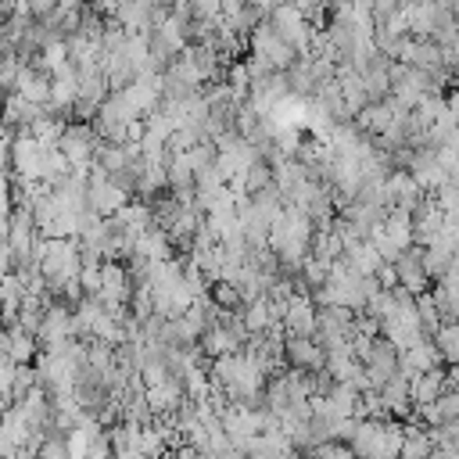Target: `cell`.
Returning a JSON list of instances; mask_svg holds the SVG:
<instances>
[{"mask_svg": "<svg viewBox=\"0 0 459 459\" xmlns=\"http://www.w3.org/2000/svg\"><path fill=\"white\" fill-rule=\"evenodd\" d=\"M265 25L276 32V39H283L298 57L308 54V39H312V22H305L298 14L294 4H280V7H269V18Z\"/></svg>", "mask_w": 459, "mask_h": 459, "instance_id": "6da1fadb", "label": "cell"}, {"mask_svg": "<svg viewBox=\"0 0 459 459\" xmlns=\"http://www.w3.org/2000/svg\"><path fill=\"white\" fill-rule=\"evenodd\" d=\"M247 43H251V54H255V57H262L273 72H287V68H290V61L298 57L283 39H276V32H273L265 22L251 29V39H247Z\"/></svg>", "mask_w": 459, "mask_h": 459, "instance_id": "7a4b0ae2", "label": "cell"}, {"mask_svg": "<svg viewBox=\"0 0 459 459\" xmlns=\"http://www.w3.org/2000/svg\"><path fill=\"white\" fill-rule=\"evenodd\" d=\"M280 326H283V337H316V308L305 290H294V298L280 316Z\"/></svg>", "mask_w": 459, "mask_h": 459, "instance_id": "3957f363", "label": "cell"}, {"mask_svg": "<svg viewBox=\"0 0 459 459\" xmlns=\"http://www.w3.org/2000/svg\"><path fill=\"white\" fill-rule=\"evenodd\" d=\"M280 351H283L287 369H301V373H316L326 362V355L316 344V337H283V348Z\"/></svg>", "mask_w": 459, "mask_h": 459, "instance_id": "277c9868", "label": "cell"}, {"mask_svg": "<svg viewBox=\"0 0 459 459\" xmlns=\"http://www.w3.org/2000/svg\"><path fill=\"white\" fill-rule=\"evenodd\" d=\"M391 269H394V283H398L405 294L416 298V294H427V290H430V280H427V273H423V265H420V247H405Z\"/></svg>", "mask_w": 459, "mask_h": 459, "instance_id": "5b68a950", "label": "cell"}, {"mask_svg": "<svg viewBox=\"0 0 459 459\" xmlns=\"http://www.w3.org/2000/svg\"><path fill=\"white\" fill-rule=\"evenodd\" d=\"M423 190L409 179V172H387L384 179V204L387 208H402V212H412L420 204Z\"/></svg>", "mask_w": 459, "mask_h": 459, "instance_id": "8992f818", "label": "cell"}, {"mask_svg": "<svg viewBox=\"0 0 459 459\" xmlns=\"http://www.w3.org/2000/svg\"><path fill=\"white\" fill-rule=\"evenodd\" d=\"M14 93H18L22 100L43 108L47 97H50V75L39 72L36 65H22V68H18V79H14Z\"/></svg>", "mask_w": 459, "mask_h": 459, "instance_id": "52a82bcc", "label": "cell"}, {"mask_svg": "<svg viewBox=\"0 0 459 459\" xmlns=\"http://www.w3.org/2000/svg\"><path fill=\"white\" fill-rule=\"evenodd\" d=\"M441 391H445V369H441V366H437V369H427V373H420V377L409 380V405H412V409L430 405Z\"/></svg>", "mask_w": 459, "mask_h": 459, "instance_id": "ba28073f", "label": "cell"}, {"mask_svg": "<svg viewBox=\"0 0 459 459\" xmlns=\"http://www.w3.org/2000/svg\"><path fill=\"white\" fill-rule=\"evenodd\" d=\"M380 233L394 244V247H412V219H409V212H402V208H387L384 212V222H380Z\"/></svg>", "mask_w": 459, "mask_h": 459, "instance_id": "9c48e42d", "label": "cell"}, {"mask_svg": "<svg viewBox=\"0 0 459 459\" xmlns=\"http://www.w3.org/2000/svg\"><path fill=\"white\" fill-rule=\"evenodd\" d=\"M430 344H434V351L441 355V362H445V366H452V362H455V344H459L455 323H441V326L430 333Z\"/></svg>", "mask_w": 459, "mask_h": 459, "instance_id": "30bf717a", "label": "cell"}, {"mask_svg": "<svg viewBox=\"0 0 459 459\" xmlns=\"http://www.w3.org/2000/svg\"><path fill=\"white\" fill-rule=\"evenodd\" d=\"M32 355H36V337H29V333H22L18 326L11 330V362L14 366H32Z\"/></svg>", "mask_w": 459, "mask_h": 459, "instance_id": "8fae6325", "label": "cell"}, {"mask_svg": "<svg viewBox=\"0 0 459 459\" xmlns=\"http://www.w3.org/2000/svg\"><path fill=\"white\" fill-rule=\"evenodd\" d=\"M36 387V369L32 366H14V380H11V402H22L29 391Z\"/></svg>", "mask_w": 459, "mask_h": 459, "instance_id": "7c38bea8", "label": "cell"}, {"mask_svg": "<svg viewBox=\"0 0 459 459\" xmlns=\"http://www.w3.org/2000/svg\"><path fill=\"white\" fill-rule=\"evenodd\" d=\"M434 409H437L441 423H455V416H459V394L455 391H441L434 398Z\"/></svg>", "mask_w": 459, "mask_h": 459, "instance_id": "4fadbf2b", "label": "cell"}, {"mask_svg": "<svg viewBox=\"0 0 459 459\" xmlns=\"http://www.w3.org/2000/svg\"><path fill=\"white\" fill-rule=\"evenodd\" d=\"M308 459H355V455L348 452V445H341V441H326V445H316V448L308 452Z\"/></svg>", "mask_w": 459, "mask_h": 459, "instance_id": "5bb4252c", "label": "cell"}, {"mask_svg": "<svg viewBox=\"0 0 459 459\" xmlns=\"http://www.w3.org/2000/svg\"><path fill=\"white\" fill-rule=\"evenodd\" d=\"M11 380H14V362L11 359H0V398L11 394ZM11 402V398H7Z\"/></svg>", "mask_w": 459, "mask_h": 459, "instance_id": "9a60e30c", "label": "cell"}, {"mask_svg": "<svg viewBox=\"0 0 459 459\" xmlns=\"http://www.w3.org/2000/svg\"><path fill=\"white\" fill-rule=\"evenodd\" d=\"M208 459H244V452H237L233 445H226V448H219V452H212Z\"/></svg>", "mask_w": 459, "mask_h": 459, "instance_id": "2e32d148", "label": "cell"}, {"mask_svg": "<svg viewBox=\"0 0 459 459\" xmlns=\"http://www.w3.org/2000/svg\"><path fill=\"white\" fill-rule=\"evenodd\" d=\"M0 100H4V93H0Z\"/></svg>", "mask_w": 459, "mask_h": 459, "instance_id": "e0dca14e", "label": "cell"}]
</instances>
